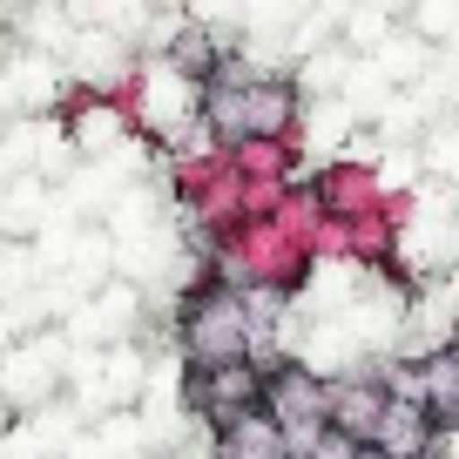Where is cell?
<instances>
[{
  "label": "cell",
  "mask_w": 459,
  "mask_h": 459,
  "mask_svg": "<svg viewBox=\"0 0 459 459\" xmlns=\"http://www.w3.org/2000/svg\"><path fill=\"white\" fill-rule=\"evenodd\" d=\"M257 378L244 372V365H216L210 372V385H203V405L210 412H223V419H244V405H257Z\"/></svg>",
  "instance_id": "obj_2"
},
{
  "label": "cell",
  "mask_w": 459,
  "mask_h": 459,
  "mask_svg": "<svg viewBox=\"0 0 459 459\" xmlns=\"http://www.w3.org/2000/svg\"><path fill=\"white\" fill-rule=\"evenodd\" d=\"M223 459H290L284 432L271 426V419H230V439H223Z\"/></svg>",
  "instance_id": "obj_1"
}]
</instances>
